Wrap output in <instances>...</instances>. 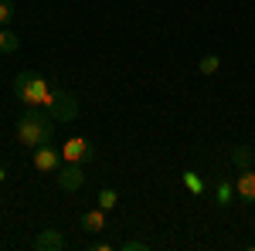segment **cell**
Listing matches in <instances>:
<instances>
[{
	"instance_id": "6da1fadb",
	"label": "cell",
	"mask_w": 255,
	"mask_h": 251,
	"mask_svg": "<svg viewBox=\"0 0 255 251\" xmlns=\"http://www.w3.org/2000/svg\"><path fill=\"white\" fill-rule=\"evenodd\" d=\"M14 136H17L20 146L38 150V146H44V143H51V136H55V119L48 116L44 109L24 105V112H20L17 126H14Z\"/></svg>"
},
{
	"instance_id": "7a4b0ae2",
	"label": "cell",
	"mask_w": 255,
	"mask_h": 251,
	"mask_svg": "<svg viewBox=\"0 0 255 251\" xmlns=\"http://www.w3.org/2000/svg\"><path fill=\"white\" fill-rule=\"evenodd\" d=\"M48 88H51V82H48L44 75H38V72H31V68H24V72L14 78V95H17V102L34 105V109H41V105H44Z\"/></svg>"
},
{
	"instance_id": "3957f363",
	"label": "cell",
	"mask_w": 255,
	"mask_h": 251,
	"mask_svg": "<svg viewBox=\"0 0 255 251\" xmlns=\"http://www.w3.org/2000/svg\"><path fill=\"white\" fill-rule=\"evenodd\" d=\"M48 116L55 119V122H72V119L79 116V102L72 92H65L61 85L51 82V88H48V95H44V105H41Z\"/></svg>"
},
{
	"instance_id": "277c9868",
	"label": "cell",
	"mask_w": 255,
	"mask_h": 251,
	"mask_svg": "<svg viewBox=\"0 0 255 251\" xmlns=\"http://www.w3.org/2000/svg\"><path fill=\"white\" fill-rule=\"evenodd\" d=\"M31 160H34V167H38L41 173H58L61 167H65L61 150H55L51 143H44V146H38V150H31Z\"/></svg>"
},
{
	"instance_id": "5b68a950",
	"label": "cell",
	"mask_w": 255,
	"mask_h": 251,
	"mask_svg": "<svg viewBox=\"0 0 255 251\" xmlns=\"http://www.w3.org/2000/svg\"><path fill=\"white\" fill-rule=\"evenodd\" d=\"M61 156H65V163H85L92 156V143L85 136H68L61 146Z\"/></svg>"
},
{
	"instance_id": "8992f818",
	"label": "cell",
	"mask_w": 255,
	"mask_h": 251,
	"mask_svg": "<svg viewBox=\"0 0 255 251\" xmlns=\"http://www.w3.org/2000/svg\"><path fill=\"white\" fill-rule=\"evenodd\" d=\"M82 183H85V170H82V163H65L58 170V187L68 193L82 190Z\"/></svg>"
},
{
	"instance_id": "52a82bcc",
	"label": "cell",
	"mask_w": 255,
	"mask_h": 251,
	"mask_svg": "<svg viewBox=\"0 0 255 251\" xmlns=\"http://www.w3.org/2000/svg\"><path fill=\"white\" fill-rule=\"evenodd\" d=\"M235 193L245 204H255V167H242L235 176Z\"/></svg>"
},
{
	"instance_id": "ba28073f",
	"label": "cell",
	"mask_w": 255,
	"mask_h": 251,
	"mask_svg": "<svg viewBox=\"0 0 255 251\" xmlns=\"http://www.w3.org/2000/svg\"><path fill=\"white\" fill-rule=\"evenodd\" d=\"M34 248L38 251H61L65 248V234L55 231V228H44V231H38V238H34Z\"/></svg>"
},
{
	"instance_id": "9c48e42d",
	"label": "cell",
	"mask_w": 255,
	"mask_h": 251,
	"mask_svg": "<svg viewBox=\"0 0 255 251\" xmlns=\"http://www.w3.org/2000/svg\"><path fill=\"white\" fill-rule=\"evenodd\" d=\"M79 228H82V231H89V234L106 231V211H102V207H92V211H85V214L79 217Z\"/></svg>"
},
{
	"instance_id": "30bf717a",
	"label": "cell",
	"mask_w": 255,
	"mask_h": 251,
	"mask_svg": "<svg viewBox=\"0 0 255 251\" xmlns=\"http://www.w3.org/2000/svg\"><path fill=\"white\" fill-rule=\"evenodd\" d=\"M232 197H235V183L218 180V183H215V204H218V207H228V204H232Z\"/></svg>"
},
{
	"instance_id": "8fae6325",
	"label": "cell",
	"mask_w": 255,
	"mask_h": 251,
	"mask_svg": "<svg viewBox=\"0 0 255 251\" xmlns=\"http://www.w3.org/2000/svg\"><path fill=\"white\" fill-rule=\"evenodd\" d=\"M17 48H20V38L10 27H0V55H14Z\"/></svg>"
},
{
	"instance_id": "7c38bea8",
	"label": "cell",
	"mask_w": 255,
	"mask_h": 251,
	"mask_svg": "<svg viewBox=\"0 0 255 251\" xmlns=\"http://www.w3.org/2000/svg\"><path fill=\"white\" fill-rule=\"evenodd\" d=\"M232 163H235L238 170H242V167H252V146H245V143H238L235 150H232Z\"/></svg>"
},
{
	"instance_id": "4fadbf2b",
	"label": "cell",
	"mask_w": 255,
	"mask_h": 251,
	"mask_svg": "<svg viewBox=\"0 0 255 251\" xmlns=\"http://www.w3.org/2000/svg\"><path fill=\"white\" fill-rule=\"evenodd\" d=\"M184 187H187L191 193H197V197H201V193H204V180H201L194 170H184Z\"/></svg>"
},
{
	"instance_id": "5bb4252c",
	"label": "cell",
	"mask_w": 255,
	"mask_h": 251,
	"mask_svg": "<svg viewBox=\"0 0 255 251\" xmlns=\"http://www.w3.org/2000/svg\"><path fill=\"white\" fill-rule=\"evenodd\" d=\"M116 204H119V197H116L113 187H102V190H99V207H102V211H113Z\"/></svg>"
},
{
	"instance_id": "9a60e30c",
	"label": "cell",
	"mask_w": 255,
	"mask_h": 251,
	"mask_svg": "<svg viewBox=\"0 0 255 251\" xmlns=\"http://www.w3.org/2000/svg\"><path fill=\"white\" fill-rule=\"evenodd\" d=\"M218 65H221V58H218V55H204V58H201V65H197V72H201V75H215Z\"/></svg>"
},
{
	"instance_id": "2e32d148",
	"label": "cell",
	"mask_w": 255,
	"mask_h": 251,
	"mask_svg": "<svg viewBox=\"0 0 255 251\" xmlns=\"http://www.w3.org/2000/svg\"><path fill=\"white\" fill-rule=\"evenodd\" d=\"M14 17V0H0V27H7Z\"/></svg>"
},
{
	"instance_id": "e0dca14e",
	"label": "cell",
	"mask_w": 255,
	"mask_h": 251,
	"mask_svg": "<svg viewBox=\"0 0 255 251\" xmlns=\"http://www.w3.org/2000/svg\"><path fill=\"white\" fill-rule=\"evenodd\" d=\"M119 248H123V251H143V248H150V245H146V241H139V238H136V241H123Z\"/></svg>"
},
{
	"instance_id": "ac0fdd59",
	"label": "cell",
	"mask_w": 255,
	"mask_h": 251,
	"mask_svg": "<svg viewBox=\"0 0 255 251\" xmlns=\"http://www.w3.org/2000/svg\"><path fill=\"white\" fill-rule=\"evenodd\" d=\"M113 248H116L113 241H96V245H92V251H113Z\"/></svg>"
},
{
	"instance_id": "d6986e66",
	"label": "cell",
	"mask_w": 255,
	"mask_h": 251,
	"mask_svg": "<svg viewBox=\"0 0 255 251\" xmlns=\"http://www.w3.org/2000/svg\"><path fill=\"white\" fill-rule=\"evenodd\" d=\"M3 173H7V170H3V167H0V180H3Z\"/></svg>"
},
{
	"instance_id": "ffe728a7",
	"label": "cell",
	"mask_w": 255,
	"mask_h": 251,
	"mask_svg": "<svg viewBox=\"0 0 255 251\" xmlns=\"http://www.w3.org/2000/svg\"><path fill=\"white\" fill-rule=\"evenodd\" d=\"M252 248H255V238H252Z\"/></svg>"
}]
</instances>
